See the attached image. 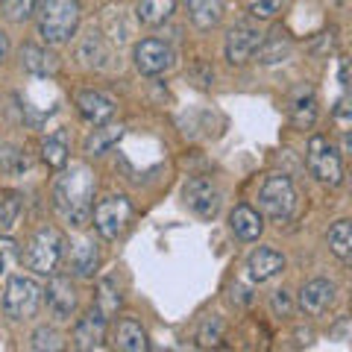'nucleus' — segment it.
Wrapping results in <instances>:
<instances>
[{
	"label": "nucleus",
	"mask_w": 352,
	"mask_h": 352,
	"mask_svg": "<svg viewBox=\"0 0 352 352\" xmlns=\"http://www.w3.org/2000/svg\"><path fill=\"white\" fill-rule=\"evenodd\" d=\"M94 173L85 164H71V170H65L56 185H53V206L68 220L71 226H85L91 217V197H94Z\"/></svg>",
	"instance_id": "f257e3e1"
},
{
	"label": "nucleus",
	"mask_w": 352,
	"mask_h": 352,
	"mask_svg": "<svg viewBox=\"0 0 352 352\" xmlns=\"http://www.w3.org/2000/svg\"><path fill=\"white\" fill-rule=\"evenodd\" d=\"M38 32L47 44L71 41V36L80 27V6L76 0H38Z\"/></svg>",
	"instance_id": "f03ea898"
},
{
	"label": "nucleus",
	"mask_w": 352,
	"mask_h": 352,
	"mask_svg": "<svg viewBox=\"0 0 352 352\" xmlns=\"http://www.w3.org/2000/svg\"><path fill=\"white\" fill-rule=\"evenodd\" d=\"M62 247L65 241L56 229H38L24 250V264L38 276H53L62 261Z\"/></svg>",
	"instance_id": "7ed1b4c3"
},
{
	"label": "nucleus",
	"mask_w": 352,
	"mask_h": 352,
	"mask_svg": "<svg viewBox=\"0 0 352 352\" xmlns=\"http://www.w3.org/2000/svg\"><path fill=\"white\" fill-rule=\"evenodd\" d=\"M258 208L270 220L276 223H285V220L294 217V208H296V191L288 176H279L273 173L264 179V185L258 188Z\"/></svg>",
	"instance_id": "20e7f679"
},
{
	"label": "nucleus",
	"mask_w": 352,
	"mask_h": 352,
	"mask_svg": "<svg viewBox=\"0 0 352 352\" xmlns=\"http://www.w3.org/2000/svg\"><path fill=\"white\" fill-rule=\"evenodd\" d=\"M41 302V288L36 279L30 276H12L3 291V311L12 317V320H30L32 314L38 311Z\"/></svg>",
	"instance_id": "39448f33"
},
{
	"label": "nucleus",
	"mask_w": 352,
	"mask_h": 352,
	"mask_svg": "<svg viewBox=\"0 0 352 352\" xmlns=\"http://www.w3.org/2000/svg\"><path fill=\"white\" fill-rule=\"evenodd\" d=\"M129 220H132V206L126 197H120V194L106 197V200H100L94 208V226L106 241H115L124 235Z\"/></svg>",
	"instance_id": "423d86ee"
},
{
	"label": "nucleus",
	"mask_w": 352,
	"mask_h": 352,
	"mask_svg": "<svg viewBox=\"0 0 352 352\" xmlns=\"http://www.w3.org/2000/svg\"><path fill=\"white\" fill-rule=\"evenodd\" d=\"M308 170H311L323 185H338L344 176V164H340L338 150L329 144V138L314 135L308 141Z\"/></svg>",
	"instance_id": "0eeeda50"
},
{
	"label": "nucleus",
	"mask_w": 352,
	"mask_h": 352,
	"mask_svg": "<svg viewBox=\"0 0 352 352\" xmlns=\"http://www.w3.org/2000/svg\"><path fill=\"white\" fill-rule=\"evenodd\" d=\"M182 197H185V206L200 220H212L220 212V191L208 179H191L185 185Z\"/></svg>",
	"instance_id": "6e6552de"
},
{
	"label": "nucleus",
	"mask_w": 352,
	"mask_h": 352,
	"mask_svg": "<svg viewBox=\"0 0 352 352\" xmlns=\"http://www.w3.org/2000/svg\"><path fill=\"white\" fill-rule=\"evenodd\" d=\"M173 62V53L164 41L159 38H144L135 44V68L147 76H156L162 71H168Z\"/></svg>",
	"instance_id": "1a4fd4ad"
},
{
	"label": "nucleus",
	"mask_w": 352,
	"mask_h": 352,
	"mask_svg": "<svg viewBox=\"0 0 352 352\" xmlns=\"http://www.w3.org/2000/svg\"><path fill=\"white\" fill-rule=\"evenodd\" d=\"M261 44V32L250 24H238L229 30L226 36V59L232 65H244L247 59H252V53Z\"/></svg>",
	"instance_id": "9d476101"
},
{
	"label": "nucleus",
	"mask_w": 352,
	"mask_h": 352,
	"mask_svg": "<svg viewBox=\"0 0 352 352\" xmlns=\"http://www.w3.org/2000/svg\"><path fill=\"white\" fill-rule=\"evenodd\" d=\"M335 302V285L326 279H314L308 282L300 291V308L308 317H323Z\"/></svg>",
	"instance_id": "9b49d317"
},
{
	"label": "nucleus",
	"mask_w": 352,
	"mask_h": 352,
	"mask_svg": "<svg viewBox=\"0 0 352 352\" xmlns=\"http://www.w3.org/2000/svg\"><path fill=\"white\" fill-rule=\"evenodd\" d=\"M44 296H47V305H50V311L59 317V320H68V317L74 314V308H76V291H74V285L71 279H65V276H53L50 285H47V291H41Z\"/></svg>",
	"instance_id": "f8f14e48"
},
{
	"label": "nucleus",
	"mask_w": 352,
	"mask_h": 352,
	"mask_svg": "<svg viewBox=\"0 0 352 352\" xmlns=\"http://www.w3.org/2000/svg\"><path fill=\"white\" fill-rule=\"evenodd\" d=\"M76 109H80V115L94 126L106 124V120L115 115V103L100 91H80L76 94Z\"/></svg>",
	"instance_id": "ddd939ff"
},
{
	"label": "nucleus",
	"mask_w": 352,
	"mask_h": 352,
	"mask_svg": "<svg viewBox=\"0 0 352 352\" xmlns=\"http://www.w3.org/2000/svg\"><path fill=\"white\" fill-rule=\"evenodd\" d=\"M74 340L80 349H100L103 340H106V317L97 311H88L80 323H76V332H74Z\"/></svg>",
	"instance_id": "4468645a"
},
{
	"label": "nucleus",
	"mask_w": 352,
	"mask_h": 352,
	"mask_svg": "<svg viewBox=\"0 0 352 352\" xmlns=\"http://www.w3.org/2000/svg\"><path fill=\"white\" fill-rule=\"evenodd\" d=\"M247 270H250V276L256 279V282H267V279L279 276V273L285 270V258H282V252H276V250L258 247V250L250 256Z\"/></svg>",
	"instance_id": "2eb2a0df"
},
{
	"label": "nucleus",
	"mask_w": 352,
	"mask_h": 352,
	"mask_svg": "<svg viewBox=\"0 0 352 352\" xmlns=\"http://www.w3.org/2000/svg\"><path fill=\"white\" fill-rule=\"evenodd\" d=\"M314 118H317V97H314V88L300 85L294 91V100H291V120L294 126L308 129L314 126Z\"/></svg>",
	"instance_id": "dca6fc26"
},
{
	"label": "nucleus",
	"mask_w": 352,
	"mask_h": 352,
	"mask_svg": "<svg viewBox=\"0 0 352 352\" xmlns=\"http://www.w3.org/2000/svg\"><path fill=\"white\" fill-rule=\"evenodd\" d=\"M97 261H100V256H97V247L88 238H80V241L71 244L68 267L76 273V276H91V273L97 270Z\"/></svg>",
	"instance_id": "f3484780"
},
{
	"label": "nucleus",
	"mask_w": 352,
	"mask_h": 352,
	"mask_svg": "<svg viewBox=\"0 0 352 352\" xmlns=\"http://www.w3.org/2000/svg\"><path fill=\"white\" fill-rule=\"evenodd\" d=\"M21 62H24V68L36 76H53L59 71V59L53 56L50 50L36 47V44H27V47L21 50Z\"/></svg>",
	"instance_id": "a211bd4d"
},
{
	"label": "nucleus",
	"mask_w": 352,
	"mask_h": 352,
	"mask_svg": "<svg viewBox=\"0 0 352 352\" xmlns=\"http://www.w3.org/2000/svg\"><path fill=\"white\" fill-rule=\"evenodd\" d=\"M252 56H258V62L273 65V62H285L291 56V41L285 38L282 30H273L270 36H261V44L256 47Z\"/></svg>",
	"instance_id": "6ab92c4d"
},
{
	"label": "nucleus",
	"mask_w": 352,
	"mask_h": 352,
	"mask_svg": "<svg viewBox=\"0 0 352 352\" xmlns=\"http://www.w3.org/2000/svg\"><path fill=\"white\" fill-rule=\"evenodd\" d=\"M229 226H232V232L241 238V241H256L261 235V214L256 212V208H250V206H238L232 217H229Z\"/></svg>",
	"instance_id": "aec40b11"
},
{
	"label": "nucleus",
	"mask_w": 352,
	"mask_h": 352,
	"mask_svg": "<svg viewBox=\"0 0 352 352\" xmlns=\"http://www.w3.org/2000/svg\"><path fill=\"white\" fill-rule=\"evenodd\" d=\"M185 6H188L194 27L200 30H212L223 18V0H185Z\"/></svg>",
	"instance_id": "412c9836"
},
{
	"label": "nucleus",
	"mask_w": 352,
	"mask_h": 352,
	"mask_svg": "<svg viewBox=\"0 0 352 352\" xmlns=\"http://www.w3.org/2000/svg\"><path fill=\"white\" fill-rule=\"evenodd\" d=\"M115 344L124 352H144L147 349V332L135 320H120L115 332Z\"/></svg>",
	"instance_id": "4be33fe9"
},
{
	"label": "nucleus",
	"mask_w": 352,
	"mask_h": 352,
	"mask_svg": "<svg viewBox=\"0 0 352 352\" xmlns=\"http://www.w3.org/2000/svg\"><path fill=\"white\" fill-rule=\"evenodd\" d=\"M173 6H176V0H141L138 3V18L144 21V24H150V27H159L173 15Z\"/></svg>",
	"instance_id": "5701e85b"
},
{
	"label": "nucleus",
	"mask_w": 352,
	"mask_h": 352,
	"mask_svg": "<svg viewBox=\"0 0 352 352\" xmlns=\"http://www.w3.org/2000/svg\"><path fill=\"white\" fill-rule=\"evenodd\" d=\"M124 135V126H100V129H94V135H88L85 138V153H91V156H100V153H106L109 147L115 144V141Z\"/></svg>",
	"instance_id": "b1692460"
},
{
	"label": "nucleus",
	"mask_w": 352,
	"mask_h": 352,
	"mask_svg": "<svg viewBox=\"0 0 352 352\" xmlns=\"http://www.w3.org/2000/svg\"><path fill=\"white\" fill-rule=\"evenodd\" d=\"M329 247L335 250V256L349 258V250H352V226H349V220H338V223L329 229Z\"/></svg>",
	"instance_id": "393cba45"
},
{
	"label": "nucleus",
	"mask_w": 352,
	"mask_h": 352,
	"mask_svg": "<svg viewBox=\"0 0 352 352\" xmlns=\"http://www.w3.org/2000/svg\"><path fill=\"white\" fill-rule=\"evenodd\" d=\"M21 212H24V203H21V197L12 194L6 197V200H0V235L12 232L21 220Z\"/></svg>",
	"instance_id": "a878e982"
},
{
	"label": "nucleus",
	"mask_w": 352,
	"mask_h": 352,
	"mask_svg": "<svg viewBox=\"0 0 352 352\" xmlns=\"http://www.w3.org/2000/svg\"><path fill=\"white\" fill-rule=\"evenodd\" d=\"M36 9H38V0H3V12L15 24H24L27 18L36 15Z\"/></svg>",
	"instance_id": "bb28decb"
},
{
	"label": "nucleus",
	"mask_w": 352,
	"mask_h": 352,
	"mask_svg": "<svg viewBox=\"0 0 352 352\" xmlns=\"http://www.w3.org/2000/svg\"><path fill=\"white\" fill-rule=\"evenodd\" d=\"M32 349H38V352H56V349H62V338H59V332L56 329H47V326H41V329H36V335H32Z\"/></svg>",
	"instance_id": "cd10ccee"
},
{
	"label": "nucleus",
	"mask_w": 352,
	"mask_h": 352,
	"mask_svg": "<svg viewBox=\"0 0 352 352\" xmlns=\"http://www.w3.org/2000/svg\"><path fill=\"white\" fill-rule=\"evenodd\" d=\"M41 156L50 168H65V164H68V147H65L62 141H44Z\"/></svg>",
	"instance_id": "c85d7f7f"
},
{
	"label": "nucleus",
	"mask_w": 352,
	"mask_h": 352,
	"mask_svg": "<svg viewBox=\"0 0 352 352\" xmlns=\"http://www.w3.org/2000/svg\"><path fill=\"white\" fill-rule=\"evenodd\" d=\"M118 308H120V294L112 291V282H103L100 285V300H97V311H100L103 317H109V314H115Z\"/></svg>",
	"instance_id": "c756f323"
},
{
	"label": "nucleus",
	"mask_w": 352,
	"mask_h": 352,
	"mask_svg": "<svg viewBox=\"0 0 352 352\" xmlns=\"http://www.w3.org/2000/svg\"><path fill=\"white\" fill-rule=\"evenodd\" d=\"M15 258H18V244L12 238L0 235V276H6L9 267L15 264Z\"/></svg>",
	"instance_id": "7c9ffc66"
},
{
	"label": "nucleus",
	"mask_w": 352,
	"mask_h": 352,
	"mask_svg": "<svg viewBox=\"0 0 352 352\" xmlns=\"http://www.w3.org/2000/svg\"><path fill=\"white\" fill-rule=\"evenodd\" d=\"M220 332H223V323H220L217 317H208V320L203 323V329H200V344L203 346H214L220 340Z\"/></svg>",
	"instance_id": "2f4dec72"
},
{
	"label": "nucleus",
	"mask_w": 352,
	"mask_h": 352,
	"mask_svg": "<svg viewBox=\"0 0 352 352\" xmlns=\"http://www.w3.org/2000/svg\"><path fill=\"white\" fill-rule=\"evenodd\" d=\"M285 6V0H252L250 9L256 18H273Z\"/></svg>",
	"instance_id": "473e14b6"
},
{
	"label": "nucleus",
	"mask_w": 352,
	"mask_h": 352,
	"mask_svg": "<svg viewBox=\"0 0 352 352\" xmlns=\"http://www.w3.org/2000/svg\"><path fill=\"white\" fill-rule=\"evenodd\" d=\"M273 311H276V314H285V317L291 314V300H288V294H285V291H276V294H273Z\"/></svg>",
	"instance_id": "72a5a7b5"
},
{
	"label": "nucleus",
	"mask_w": 352,
	"mask_h": 352,
	"mask_svg": "<svg viewBox=\"0 0 352 352\" xmlns=\"http://www.w3.org/2000/svg\"><path fill=\"white\" fill-rule=\"evenodd\" d=\"M6 53H9V41H6V36L0 32V62L6 59Z\"/></svg>",
	"instance_id": "f704fd0d"
}]
</instances>
